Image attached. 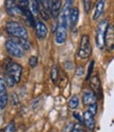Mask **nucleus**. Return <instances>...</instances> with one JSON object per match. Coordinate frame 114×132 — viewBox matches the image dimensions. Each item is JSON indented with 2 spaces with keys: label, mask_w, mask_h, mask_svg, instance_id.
<instances>
[{
  "label": "nucleus",
  "mask_w": 114,
  "mask_h": 132,
  "mask_svg": "<svg viewBox=\"0 0 114 132\" xmlns=\"http://www.w3.org/2000/svg\"><path fill=\"white\" fill-rule=\"evenodd\" d=\"M5 30L10 35H12L16 38L28 39L29 37V33L27 29L23 26H21L19 22H17V21H10V22H7Z\"/></svg>",
  "instance_id": "nucleus-1"
},
{
  "label": "nucleus",
  "mask_w": 114,
  "mask_h": 132,
  "mask_svg": "<svg viewBox=\"0 0 114 132\" xmlns=\"http://www.w3.org/2000/svg\"><path fill=\"white\" fill-rule=\"evenodd\" d=\"M91 53H92V47H91L90 38L88 35H83L77 51V56L80 59H87L90 57Z\"/></svg>",
  "instance_id": "nucleus-2"
},
{
  "label": "nucleus",
  "mask_w": 114,
  "mask_h": 132,
  "mask_svg": "<svg viewBox=\"0 0 114 132\" xmlns=\"http://www.w3.org/2000/svg\"><path fill=\"white\" fill-rule=\"evenodd\" d=\"M109 24H110L109 21L107 19H105V20H101L97 26L95 41H96V46L100 50H102L106 46L105 45V36H106V31H107V28Z\"/></svg>",
  "instance_id": "nucleus-3"
},
{
  "label": "nucleus",
  "mask_w": 114,
  "mask_h": 132,
  "mask_svg": "<svg viewBox=\"0 0 114 132\" xmlns=\"http://www.w3.org/2000/svg\"><path fill=\"white\" fill-rule=\"evenodd\" d=\"M21 75H22V67L15 62V61H10L6 64V75L10 78H12L15 84H18L21 79Z\"/></svg>",
  "instance_id": "nucleus-4"
},
{
  "label": "nucleus",
  "mask_w": 114,
  "mask_h": 132,
  "mask_svg": "<svg viewBox=\"0 0 114 132\" xmlns=\"http://www.w3.org/2000/svg\"><path fill=\"white\" fill-rule=\"evenodd\" d=\"M5 49L11 56H13L15 58H22L25 55V52L14 41V39H9L5 42Z\"/></svg>",
  "instance_id": "nucleus-5"
},
{
  "label": "nucleus",
  "mask_w": 114,
  "mask_h": 132,
  "mask_svg": "<svg viewBox=\"0 0 114 132\" xmlns=\"http://www.w3.org/2000/svg\"><path fill=\"white\" fill-rule=\"evenodd\" d=\"M72 4L73 1L72 0H69V1H66L63 9L60 12V20H59V23L66 26L69 28V17H70V12H71V9H72Z\"/></svg>",
  "instance_id": "nucleus-6"
},
{
  "label": "nucleus",
  "mask_w": 114,
  "mask_h": 132,
  "mask_svg": "<svg viewBox=\"0 0 114 132\" xmlns=\"http://www.w3.org/2000/svg\"><path fill=\"white\" fill-rule=\"evenodd\" d=\"M67 33H68V27L58 23L55 32V41L57 45H62L67 39Z\"/></svg>",
  "instance_id": "nucleus-7"
},
{
  "label": "nucleus",
  "mask_w": 114,
  "mask_h": 132,
  "mask_svg": "<svg viewBox=\"0 0 114 132\" xmlns=\"http://www.w3.org/2000/svg\"><path fill=\"white\" fill-rule=\"evenodd\" d=\"M34 28H35V32H36L37 38H39V39H44L45 36H47V34H48V28H47V26L44 24L43 21H41V20H36Z\"/></svg>",
  "instance_id": "nucleus-8"
},
{
  "label": "nucleus",
  "mask_w": 114,
  "mask_h": 132,
  "mask_svg": "<svg viewBox=\"0 0 114 132\" xmlns=\"http://www.w3.org/2000/svg\"><path fill=\"white\" fill-rule=\"evenodd\" d=\"M83 120H84V124H85L86 128L88 129V131L89 132H92L94 130V127H95L94 115L89 113L88 111H85L84 114H83Z\"/></svg>",
  "instance_id": "nucleus-9"
},
{
  "label": "nucleus",
  "mask_w": 114,
  "mask_h": 132,
  "mask_svg": "<svg viewBox=\"0 0 114 132\" xmlns=\"http://www.w3.org/2000/svg\"><path fill=\"white\" fill-rule=\"evenodd\" d=\"M5 5H6V12H7L9 15H11V16H17V15L22 14V11L18 7L16 1L9 0V1L5 2Z\"/></svg>",
  "instance_id": "nucleus-10"
},
{
  "label": "nucleus",
  "mask_w": 114,
  "mask_h": 132,
  "mask_svg": "<svg viewBox=\"0 0 114 132\" xmlns=\"http://www.w3.org/2000/svg\"><path fill=\"white\" fill-rule=\"evenodd\" d=\"M97 101V96L96 94L93 92V91H91V90H86L84 91V94H83V102L85 105L87 106H90V105H92V104H95Z\"/></svg>",
  "instance_id": "nucleus-11"
},
{
  "label": "nucleus",
  "mask_w": 114,
  "mask_h": 132,
  "mask_svg": "<svg viewBox=\"0 0 114 132\" xmlns=\"http://www.w3.org/2000/svg\"><path fill=\"white\" fill-rule=\"evenodd\" d=\"M78 18H79V10L78 7H72L71 12H70V17H69V27L74 30L77 26L78 22Z\"/></svg>",
  "instance_id": "nucleus-12"
},
{
  "label": "nucleus",
  "mask_w": 114,
  "mask_h": 132,
  "mask_svg": "<svg viewBox=\"0 0 114 132\" xmlns=\"http://www.w3.org/2000/svg\"><path fill=\"white\" fill-rule=\"evenodd\" d=\"M61 12V1L60 0H54V1H52V4H51V16L56 19L57 17L59 16Z\"/></svg>",
  "instance_id": "nucleus-13"
},
{
  "label": "nucleus",
  "mask_w": 114,
  "mask_h": 132,
  "mask_svg": "<svg viewBox=\"0 0 114 132\" xmlns=\"http://www.w3.org/2000/svg\"><path fill=\"white\" fill-rule=\"evenodd\" d=\"M113 42H114V31L112 24H109L106 31V36H105V45L107 43L108 47L110 46L111 49H113Z\"/></svg>",
  "instance_id": "nucleus-14"
},
{
  "label": "nucleus",
  "mask_w": 114,
  "mask_h": 132,
  "mask_svg": "<svg viewBox=\"0 0 114 132\" xmlns=\"http://www.w3.org/2000/svg\"><path fill=\"white\" fill-rule=\"evenodd\" d=\"M104 9H105V1L104 0H99V1L96 2L95 5V12L93 15V20H97L100 18V16L102 15V12H104Z\"/></svg>",
  "instance_id": "nucleus-15"
},
{
  "label": "nucleus",
  "mask_w": 114,
  "mask_h": 132,
  "mask_svg": "<svg viewBox=\"0 0 114 132\" xmlns=\"http://www.w3.org/2000/svg\"><path fill=\"white\" fill-rule=\"evenodd\" d=\"M91 81H90V87H91V91H93L95 94H97L100 90V79L98 77V75H94L92 77L90 78Z\"/></svg>",
  "instance_id": "nucleus-16"
},
{
  "label": "nucleus",
  "mask_w": 114,
  "mask_h": 132,
  "mask_svg": "<svg viewBox=\"0 0 114 132\" xmlns=\"http://www.w3.org/2000/svg\"><path fill=\"white\" fill-rule=\"evenodd\" d=\"M22 14L25 15V19H26V22L28 23L29 27H34L35 26V19H34V15L31 13V11L29 9L26 10H22Z\"/></svg>",
  "instance_id": "nucleus-17"
},
{
  "label": "nucleus",
  "mask_w": 114,
  "mask_h": 132,
  "mask_svg": "<svg viewBox=\"0 0 114 132\" xmlns=\"http://www.w3.org/2000/svg\"><path fill=\"white\" fill-rule=\"evenodd\" d=\"M14 41L22 49V51H28L31 49V42L28 39H22V38H15Z\"/></svg>",
  "instance_id": "nucleus-18"
},
{
  "label": "nucleus",
  "mask_w": 114,
  "mask_h": 132,
  "mask_svg": "<svg viewBox=\"0 0 114 132\" xmlns=\"http://www.w3.org/2000/svg\"><path fill=\"white\" fill-rule=\"evenodd\" d=\"M78 105H79V98H78V96L77 95H73L70 98L69 103H68V107H69V109H71V110H76Z\"/></svg>",
  "instance_id": "nucleus-19"
},
{
  "label": "nucleus",
  "mask_w": 114,
  "mask_h": 132,
  "mask_svg": "<svg viewBox=\"0 0 114 132\" xmlns=\"http://www.w3.org/2000/svg\"><path fill=\"white\" fill-rule=\"evenodd\" d=\"M51 79L54 84H56L59 80V69L57 65H53V68L51 70Z\"/></svg>",
  "instance_id": "nucleus-20"
},
{
  "label": "nucleus",
  "mask_w": 114,
  "mask_h": 132,
  "mask_svg": "<svg viewBox=\"0 0 114 132\" xmlns=\"http://www.w3.org/2000/svg\"><path fill=\"white\" fill-rule=\"evenodd\" d=\"M30 6H31V13L33 15H37L39 14V10H40V1H37V0H34L30 3Z\"/></svg>",
  "instance_id": "nucleus-21"
},
{
  "label": "nucleus",
  "mask_w": 114,
  "mask_h": 132,
  "mask_svg": "<svg viewBox=\"0 0 114 132\" xmlns=\"http://www.w3.org/2000/svg\"><path fill=\"white\" fill-rule=\"evenodd\" d=\"M7 102H9V95L7 93H3V94H0V108L1 110H3L6 105H7Z\"/></svg>",
  "instance_id": "nucleus-22"
},
{
  "label": "nucleus",
  "mask_w": 114,
  "mask_h": 132,
  "mask_svg": "<svg viewBox=\"0 0 114 132\" xmlns=\"http://www.w3.org/2000/svg\"><path fill=\"white\" fill-rule=\"evenodd\" d=\"M1 132H16V126H15V123L13 122H10L7 125H6V127L1 131Z\"/></svg>",
  "instance_id": "nucleus-23"
},
{
  "label": "nucleus",
  "mask_w": 114,
  "mask_h": 132,
  "mask_svg": "<svg viewBox=\"0 0 114 132\" xmlns=\"http://www.w3.org/2000/svg\"><path fill=\"white\" fill-rule=\"evenodd\" d=\"M87 111L89 112V113H91L92 115H95L96 113H97V104L95 103V104H92V105H90L89 106V108H88V110Z\"/></svg>",
  "instance_id": "nucleus-24"
},
{
  "label": "nucleus",
  "mask_w": 114,
  "mask_h": 132,
  "mask_svg": "<svg viewBox=\"0 0 114 132\" xmlns=\"http://www.w3.org/2000/svg\"><path fill=\"white\" fill-rule=\"evenodd\" d=\"M29 64L31 65L32 68H35L36 65L38 64V58L37 56H31L29 59Z\"/></svg>",
  "instance_id": "nucleus-25"
},
{
  "label": "nucleus",
  "mask_w": 114,
  "mask_h": 132,
  "mask_svg": "<svg viewBox=\"0 0 114 132\" xmlns=\"http://www.w3.org/2000/svg\"><path fill=\"white\" fill-rule=\"evenodd\" d=\"M70 132H83V126L80 123H76L73 125V128Z\"/></svg>",
  "instance_id": "nucleus-26"
},
{
  "label": "nucleus",
  "mask_w": 114,
  "mask_h": 132,
  "mask_svg": "<svg viewBox=\"0 0 114 132\" xmlns=\"http://www.w3.org/2000/svg\"><path fill=\"white\" fill-rule=\"evenodd\" d=\"M83 3H84V7H85V12L88 14L91 10V6H92V2L89 1V0H86V1H84Z\"/></svg>",
  "instance_id": "nucleus-27"
},
{
  "label": "nucleus",
  "mask_w": 114,
  "mask_h": 132,
  "mask_svg": "<svg viewBox=\"0 0 114 132\" xmlns=\"http://www.w3.org/2000/svg\"><path fill=\"white\" fill-rule=\"evenodd\" d=\"M6 92V85L2 78H0V94H3Z\"/></svg>",
  "instance_id": "nucleus-28"
},
{
  "label": "nucleus",
  "mask_w": 114,
  "mask_h": 132,
  "mask_svg": "<svg viewBox=\"0 0 114 132\" xmlns=\"http://www.w3.org/2000/svg\"><path fill=\"white\" fill-rule=\"evenodd\" d=\"M93 68H94V60H92L89 64V69H88V74H87V79L86 80L90 79V76H91V73H92V71H93Z\"/></svg>",
  "instance_id": "nucleus-29"
},
{
  "label": "nucleus",
  "mask_w": 114,
  "mask_h": 132,
  "mask_svg": "<svg viewBox=\"0 0 114 132\" xmlns=\"http://www.w3.org/2000/svg\"><path fill=\"white\" fill-rule=\"evenodd\" d=\"M84 73H85V68L83 67V65H79V67L76 68V70H75V74H76L77 76H83Z\"/></svg>",
  "instance_id": "nucleus-30"
},
{
  "label": "nucleus",
  "mask_w": 114,
  "mask_h": 132,
  "mask_svg": "<svg viewBox=\"0 0 114 132\" xmlns=\"http://www.w3.org/2000/svg\"><path fill=\"white\" fill-rule=\"evenodd\" d=\"M12 98H13V101H12V104H13V106H17V105L19 104L18 95H17L16 93H14V94H13V96H12Z\"/></svg>",
  "instance_id": "nucleus-31"
},
{
  "label": "nucleus",
  "mask_w": 114,
  "mask_h": 132,
  "mask_svg": "<svg viewBox=\"0 0 114 132\" xmlns=\"http://www.w3.org/2000/svg\"><path fill=\"white\" fill-rule=\"evenodd\" d=\"M73 123H69L66 127H64V129H63V132H70L71 130H72V128H73Z\"/></svg>",
  "instance_id": "nucleus-32"
},
{
  "label": "nucleus",
  "mask_w": 114,
  "mask_h": 132,
  "mask_svg": "<svg viewBox=\"0 0 114 132\" xmlns=\"http://www.w3.org/2000/svg\"><path fill=\"white\" fill-rule=\"evenodd\" d=\"M73 116H74V118H76V119L78 120V123H80V122H82V117H80V115H79V113H78V112L74 111Z\"/></svg>",
  "instance_id": "nucleus-33"
},
{
  "label": "nucleus",
  "mask_w": 114,
  "mask_h": 132,
  "mask_svg": "<svg viewBox=\"0 0 114 132\" xmlns=\"http://www.w3.org/2000/svg\"><path fill=\"white\" fill-rule=\"evenodd\" d=\"M38 104H39V100H36V101H33V103H32V108H33V109H36V108H37V107L39 106Z\"/></svg>",
  "instance_id": "nucleus-34"
},
{
  "label": "nucleus",
  "mask_w": 114,
  "mask_h": 132,
  "mask_svg": "<svg viewBox=\"0 0 114 132\" xmlns=\"http://www.w3.org/2000/svg\"><path fill=\"white\" fill-rule=\"evenodd\" d=\"M0 112H1V108H0Z\"/></svg>",
  "instance_id": "nucleus-35"
},
{
  "label": "nucleus",
  "mask_w": 114,
  "mask_h": 132,
  "mask_svg": "<svg viewBox=\"0 0 114 132\" xmlns=\"http://www.w3.org/2000/svg\"><path fill=\"white\" fill-rule=\"evenodd\" d=\"M85 132H86V131H85Z\"/></svg>",
  "instance_id": "nucleus-36"
}]
</instances>
